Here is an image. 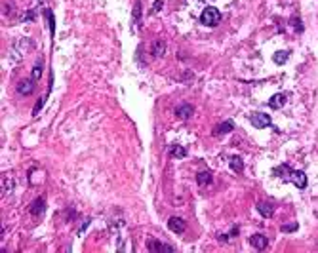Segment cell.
Wrapping results in <instances>:
<instances>
[{
    "mask_svg": "<svg viewBox=\"0 0 318 253\" xmlns=\"http://www.w3.org/2000/svg\"><path fill=\"white\" fill-rule=\"evenodd\" d=\"M273 59H274L276 65H284V63L288 61V51H276Z\"/></svg>",
    "mask_w": 318,
    "mask_h": 253,
    "instance_id": "obj_14",
    "label": "cell"
},
{
    "mask_svg": "<svg viewBox=\"0 0 318 253\" xmlns=\"http://www.w3.org/2000/svg\"><path fill=\"white\" fill-rule=\"evenodd\" d=\"M168 229L172 230V232H176V234H183L185 229H187V223L183 221L181 217H170V221H168Z\"/></svg>",
    "mask_w": 318,
    "mask_h": 253,
    "instance_id": "obj_4",
    "label": "cell"
},
{
    "mask_svg": "<svg viewBox=\"0 0 318 253\" xmlns=\"http://www.w3.org/2000/svg\"><path fill=\"white\" fill-rule=\"evenodd\" d=\"M274 173H276V175H284V179H290V173H292V169H290V168L284 164V166H280L278 169H274Z\"/></svg>",
    "mask_w": 318,
    "mask_h": 253,
    "instance_id": "obj_17",
    "label": "cell"
},
{
    "mask_svg": "<svg viewBox=\"0 0 318 253\" xmlns=\"http://www.w3.org/2000/svg\"><path fill=\"white\" fill-rule=\"evenodd\" d=\"M31 211H33V213H36V215H38V213H42V211H44V200H42V198H38L36 202H33V204H31Z\"/></svg>",
    "mask_w": 318,
    "mask_h": 253,
    "instance_id": "obj_15",
    "label": "cell"
},
{
    "mask_svg": "<svg viewBox=\"0 0 318 253\" xmlns=\"http://www.w3.org/2000/svg\"><path fill=\"white\" fill-rule=\"evenodd\" d=\"M153 53H155V55H162V53H164V42H162V40H159V46H157V44L153 46Z\"/></svg>",
    "mask_w": 318,
    "mask_h": 253,
    "instance_id": "obj_18",
    "label": "cell"
},
{
    "mask_svg": "<svg viewBox=\"0 0 318 253\" xmlns=\"http://www.w3.org/2000/svg\"><path fill=\"white\" fill-rule=\"evenodd\" d=\"M257 209H259V213H261L263 217H273V213H274V206L271 202H259V204H257Z\"/></svg>",
    "mask_w": 318,
    "mask_h": 253,
    "instance_id": "obj_10",
    "label": "cell"
},
{
    "mask_svg": "<svg viewBox=\"0 0 318 253\" xmlns=\"http://www.w3.org/2000/svg\"><path fill=\"white\" fill-rule=\"evenodd\" d=\"M232 130H234V122H232V120H227V122L219 124V126L213 130V135H223V134H229V132H232Z\"/></svg>",
    "mask_w": 318,
    "mask_h": 253,
    "instance_id": "obj_8",
    "label": "cell"
},
{
    "mask_svg": "<svg viewBox=\"0 0 318 253\" xmlns=\"http://www.w3.org/2000/svg\"><path fill=\"white\" fill-rule=\"evenodd\" d=\"M162 6H164V0H157L153 8H155V12H160V8H162Z\"/></svg>",
    "mask_w": 318,
    "mask_h": 253,
    "instance_id": "obj_20",
    "label": "cell"
},
{
    "mask_svg": "<svg viewBox=\"0 0 318 253\" xmlns=\"http://www.w3.org/2000/svg\"><path fill=\"white\" fill-rule=\"evenodd\" d=\"M170 156H174V158H183V156H187V151H185V147L172 145V147H170Z\"/></svg>",
    "mask_w": 318,
    "mask_h": 253,
    "instance_id": "obj_11",
    "label": "cell"
},
{
    "mask_svg": "<svg viewBox=\"0 0 318 253\" xmlns=\"http://www.w3.org/2000/svg\"><path fill=\"white\" fill-rule=\"evenodd\" d=\"M250 244L255 248V250H265L267 244H269V240H267L265 234H253V236L250 238Z\"/></svg>",
    "mask_w": 318,
    "mask_h": 253,
    "instance_id": "obj_6",
    "label": "cell"
},
{
    "mask_svg": "<svg viewBox=\"0 0 318 253\" xmlns=\"http://www.w3.org/2000/svg\"><path fill=\"white\" fill-rule=\"evenodd\" d=\"M250 122H251V126H253V128H257V130L269 128V126L273 124L271 116L267 115V113H251V115H250Z\"/></svg>",
    "mask_w": 318,
    "mask_h": 253,
    "instance_id": "obj_2",
    "label": "cell"
},
{
    "mask_svg": "<svg viewBox=\"0 0 318 253\" xmlns=\"http://www.w3.org/2000/svg\"><path fill=\"white\" fill-rule=\"evenodd\" d=\"M286 99H288L286 93H276V95H273V97L269 99V107L274 109V111H278V109H282V107L286 105Z\"/></svg>",
    "mask_w": 318,
    "mask_h": 253,
    "instance_id": "obj_5",
    "label": "cell"
},
{
    "mask_svg": "<svg viewBox=\"0 0 318 253\" xmlns=\"http://www.w3.org/2000/svg\"><path fill=\"white\" fill-rule=\"evenodd\" d=\"M196 181H198V185H210L212 183V173H210V171L198 173V175H196Z\"/></svg>",
    "mask_w": 318,
    "mask_h": 253,
    "instance_id": "obj_16",
    "label": "cell"
},
{
    "mask_svg": "<svg viewBox=\"0 0 318 253\" xmlns=\"http://www.w3.org/2000/svg\"><path fill=\"white\" fill-rule=\"evenodd\" d=\"M40 76V65H36V69L33 70V78H38Z\"/></svg>",
    "mask_w": 318,
    "mask_h": 253,
    "instance_id": "obj_21",
    "label": "cell"
},
{
    "mask_svg": "<svg viewBox=\"0 0 318 253\" xmlns=\"http://www.w3.org/2000/svg\"><path fill=\"white\" fill-rule=\"evenodd\" d=\"M18 92L21 93V95H29V93L33 92V80H23V82H19Z\"/></svg>",
    "mask_w": 318,
    "mask_h": 253,
    "instance_id": "obj_12",
    "label": "cell"
},
{
    "mask_svg": "<svg viewBox=\"0 0 318 253\" xmlns=\"http://www.w3.org/2000/svg\"><path fill=\"white\" fill-rule=\"evenodd\" d=\"M200 21H202V25H208V27H215V25L221 21V14H219L217 8L208 6L204 12H202V16H200Z\"/></svg>",
    "mask_w": 318,
    "mask_h": 253,
    "instance_id": "obj_1",
    "label": "cell"
},
{
    "mask_svg": "<svg viewBox=\"0 0 318 253\" xmlns=\"http://www.w3.org/2000/svg\"><path fill=\"white\" fill-rule=\"evenodd\" d=\"M290 181L296 185L297 188H305L307 186V173L301 169H292L290 173Z\"/></svg>",
    "mask_w": 318,
    "mask_h": 253,
    "instance_id": "obj_3",
    "label": "cell"
},
{
    "mask_svg": "<svg viewBox=\"0 0 318 253\" xmlns=\"http://www.w3.org/2000/svg\"><path fill=\"white\" fill-rule=\"evenodd\" d=\"M284 232H292V230H297V223H292V225H284L282 227Z\"/></svg>",
    "mask_w": 318,
    "mask_h": 253,
    "instance_id": "obj_19",
    "label": "cell"
},
{
    "mask_svg": "<svg viewBox=\"0 0 318 253\" xmlns=\"http://www.w3.org/2000/svg\"><path fill=\"white\" fill-rule=\"evenodd\" d=\"M193 113H194L193 105H187V103L179 105V107H177V111H176V115L179 116L181 120H187V118H191V116H193Z\"/></svg>",
    "mask_w": 318,
    "mask_h": 253,
    "instance_id": "obj_7",
    "label": "cell"
},
{
    "mask_svg": "<svg viewBox=\"0 0 318 253\" xmlns=\"http://www.w3.org/2000/svg\"><path fill=\"white\" fill-rule=\"evenodd\" d=\"M147 248H149L151 252H174L172 246L160 244V242H155V240H149V242H147Z\"/></svg>",
    "mask_w": 318,
    "mask_h": 253,
    "instance_id": "obj_9",
    "label": "cell"
},
{
    "mask_svg": "<svg viewBox=\"0 0 318 253\" xmlns=\"http://www.w3.org/2000/svg\"><path fill=\"white\" fill-rule=\"evenodd\" d=\"M230 168H232L234 171L240 173V171L244 169V162H242V158H240V156H232V158H230Z\"/></svg>",
    "mask_w": 318,
    "mask_h": 253,
    "instance_id": "obj_13",
    "label": "cell"
}]
</instances>
